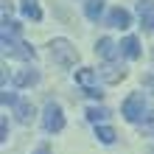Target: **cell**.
<instances>
[{
	"label": "cell",
	"instance_id": "cell-10",
	"mask_svg": "<svg viewBox=\"0 0 154 154\" xmlns=\"http://www.w3.org/2000/svg\"><path fill=\"white\" fill-rule=\"evenodd\" d=\"M101 79L106 81V84H118V81L126 79V70L123 67H115V65H106V67H101Z\"/></svg>",
	"mask_w": 154,
	"mask_h": 154
},
{
	"label": "cell",
	"instance_id": "cell-1",
	"mask_svg": "<svg viewBox=\"0 0 154 154\" xmlns=\"http://www.w3.org/2000/svg\"><path fill=\"white\" fill-rule=\"evenodd\" d=\"M51 59L56 62V65H62V67H73L79 62V51H76V45L70 39L59 37V39L51 42Z\"/></svg>",
	"mask_w": 154,
	"mask_h": 154
},
{
	"label": "cell",
	"instance_id": "cell-20",
	"mask_svg": "<svg viewBox=\"0 0 154 154\" xmlns=\"http://www.w3.org/2000/svg\"><path fill=\"white\" fill-rule=\"evenodd\" d=\"M17 101H20V98H17L14 93H3V104H8V106H14Z\"/></svg>",
	"mask_w": 154,
	"mask_h": 154
},
{
	"label": "cell",
	"instance_id": "cell-18",
	"mask_svg": "<svg viewBox=\"0 0 154 154\" xmlns=\"http://www.w3.org/2000/svg\"><path fill=\"white\" fill-rule=\"evenodd\" d=\"M11 11H14L11 0H0V14H3V23H8V17H11Z\"/></svg>",
	"mask_w": 154,
	"mask_h": 154
},
{
	"label": "cell",
	"instance_id": "cell-14",
	"mask_svg": "<svg viewBox=\"0 0 154 154\" xmlns=\"http://www.w3.org/2000/svg\"><path fill=\"white\" fill-rule=\"evenodd\" d=\"M20 8L25 17H31V20H42V8L37 0H20Z\"/></svg>",
	"mask_w": 154,
	"mask_h": 154
},
{
	"label": "cell",
	"instance_id": "cell-5",
	"mask_svg": "<svg viewBox=\"0 0 154 154\" xmlns=\"http://www.w3.org/2000/svg\"><path fill=\"white\" fill-rule=\"evenodd\" d=\"M95 53H98V56H104V59L112 65V62L121 56V45H115L109 37H101V39L95 42Z\"/></svg>",
	"mask_w": 154,
	"mask_h": 154
},
{
	"label": "cell",
	"instance_id": "cell-15",
	"mask_svg": "<svg viewBox=\"0 0 154 154\" xmlns=\"http://www.w3.org/2000/svg\"><path fill=\"white\" fill-rule=\"evenodd\" d=\"M95 137L101 140L104 146H109V143H115V137H118V134H115V129H112V126H95Z\"/></svg>",
	"mask_w": 154,
	"mask_h": 154
},
{
	"label": "cell",
	"instance_id": "cell-21",
	"mask_svg": "<svg viewBox=\"0 0 154 154\" xmlns=\"http://www.w3.org/2000/svg\"><path fill=\"white\" fill-rule=\"evenodd\" d=\"M8 137V129H6V118L0 121V140H6Z\"/></svg>",
	"mask_w": 154,
	"mask_h": 154
},
{
	"label": "cell",
	"instance_id": "cell-7",
	"mask_svg": "<svg viewBox=\"0 0 154 154\" xmlns=\"http://www.w3.org/2000/svg\"><path fill=\"white\" fill-rule=\"evenodd\" d=\"M106 25H112V28H129V25H132V14L129 11H126V8H121V6H118V8H112V11L109 14H106Z\"/></svg>",
	"mask_w": 154,
	"mask_h": 154
},
{
	"label": "cell",
	"instance_id": "cell-24",
	"mask_svg": "<svg viewBox=\"0 0 154 154\" xmlns=\"http://www.w3.org/2000/svg\"><path fill=\"white\" fill-rule=\"evenodd\" d=\"M146 154H154V146H151V149H149V151H146Z\"/></svg>",
	"mask_w": 154,
	"mask_h": 154
},
{
	"label": "cell",
	"instance_id": "cell-11",
	"mask_svg": "<svg viewBox=\"0 0 154 154\" xmlns=\"http://www.w3.org/2000/svg\"><path fill=\"white\" fill-rule=\"evenodd\" d=\"M121 53H123L126 59H137L140 56V39L137 37H126L121 42Z\"/></svg>",
	"mask_w": 154,
	"mask_h": 154
},
{
	"label": "cell",
	"instance_id": "cell-12",
	"mask_svg": "<svg viewBox=\"0 0 154 154\" xmlns=\"http://www.w3.org/2000/svg\"><path fill=\"white\" fill-rule=\"evenodd\" d=\"M14 115H17V121L20 123H31V118H34V106H31V101H17L14 104Z\"/></svg>",
	"mask_w": 154,
	"mask_h": 154
},
{
	"label": "cell",
	"instance_id": "cell-3",
	"mask_svg": "<svg viewBox=\"0 0 154 154\" xmlns=\"http://www.w3.org/2000/svg\"><path fill=\"white\" fill-rule=\"evenodd\" d=\"M143 112H146V98H143V93H132V95L123 101V106H121V115H123L129 123H140L143 118H146Z\"/></svg>",
	"mask_w": 154,
	"mask_h": 154
},
{
	"label": "cell",
	"instance_id": "cell-19",
	"mask_svg": "<svg viewBox=\"0 0 154 154\" xmlns=\"http://www.w3.org/2000/svg\"><path fill=\"white\" fill-rule=\"evenodd\" d=\"M143 126H146V132H151V134H154V112L143 118Z\"/></svg>",
	"mask_w": 154,
	"mask_h": 154
},
{
	"label": "cell",
	"instance_id": "cell-16",
	"mask_svg": "<svg viewBox=\"0 0 154 154\" xmlns=\"http://www.w3.org/2000/svg\"><path fill=\"white\" fill-rule=\"evenodd\" d=\"M106 115H109V109H104V106H90V109H87V121L98 126V123H101Z\"/></svg>",
	"mask_w": 154,
	"mask_h": 154
},
{
	"label": "cell",
	"instance_id": "cell-9",
	"mask_svg": "<svg viewBox=\"0 0 154 154\" xmlns=\"http://www.w3.org/2000/svg\"><path fill=\"white\" fill-rule=\"evenodd\" d=\"M76 81H79L84 90H95V87H98V73H95L93 67H79V70H76Z\"/></svg>",
	"mask_w": 154,
	"mask_h": 154
},
{
	"label": "cell",
	"instance_id": "cell-2",
	"mask_svg": "<svg viewBox=\"0 0 154 154\" xmlns=\"http://www.w3.org/2000/svg\"><path fill=\"white\" fill-rule=\"evenodd\" d=\"M42 129L48 132V134H56L65 129V112H62V106L59 104H45V109H42Z\"/></svg>",
	"mask_w": 154,
	"mask_h": 154
},
{
	"label": "cell",
	"instance_id": "cell-22",
	"mask_svg": "<svg viewBox=\"0 0 154 154\" xmlns=\"http://www.w3.org/2000/svg\"><path fill=\"white\" fill-rule=\"evenodd\" d=\"M84 93H87L90 98H101V95H104V93H101V90H98V87H95V90H84Z\"/></svg>",
	"mask_w": 154,
	"mask_h": 154
},
{
	"label": "cell",
	"instance_id": "cell-17",
	"mask_svg": "<svg viewBox=\"0 0 154 154\" xmlns=\"http://www.w3.org/2000/svg\"><path fill=\"white\" fill-rule=\"evenodd\" d=\"M20 31H23V25H20V23H3V37L17 39V37H20Z\"/></svg>",
	"mask_w": 154,
	"mask_h": 154
},
{
	"label": "cell",
	"instance_id": "cell-8",
	"mask_svg": "<svg viewBox=\"0 0 154 154\" xmlns=\"http://www.w3.org/2000/svg\"><path fill=\"white\" fill-rule=\"evenodd\" d=\"M37 81H39V70H34V67L17 70V73L11 76V84L14 87H31V84H37Z\"/></svg>",
	"mask_w": 154,
	"mask_h": 154
},
{
	"label": "cell",
	"instance_id": "cell-6",
	"mask_svg": "<svg viewBox=\"0 0 154 154\" xmlns=\"http://www.w3.org/2000/svg\"><path fill=\"white\" fill-rule=\"evenodd\" d=\"M137 14H140L143 28L154 34V0H137Z\"/></svg>",
	"mask_w": 154,
	"mask_h": 154
},
{
	"label": "cell",
	"instance_id": "cell-23",
	"mask_svg": "<svg viewBox=\"0 0 154 154\" xmlns=\"http://www.w3.org/2000/svg\"><path fill=\"white\" fill-rule=\"evenodd\" d=\"M34 154H51V146H45V143H42V146H37V151H34Z\"/></svg>",
	"mask_w": 154,
	"mask_h": 154
},
{
	"label": "cell",
	"instance_id": "cell-13",
	"mask_svg": "<svg viewBox=\"0 0 154 154\" xmlns=\"http://www.w3.org/2000/svg\"><path fill=\"white\" fill-rule=\"evenodd\" d=\"M84 14H87V20L98 23V17L104 14V0H87L84 3Z\"/></svg>",
	"mask_w": 154,
	"mask_h": 154
},
{
	"label": "cell",
	"instance_id": "cell-4",
	"mask_svg": "<svg viewBox=\"0 0 154 154\" xmlns=\"http://www.w3.org/2000/svg\"><path fill=\"white\" fill-rule=\"evenodd\" d=\"M3 53L8 59H23V62L37 59V51H34L28 42H20V39H11V37H3Z\"/></svg>",
	"mask_w": 154,
	"mask_h": 154
}]
</instances>
